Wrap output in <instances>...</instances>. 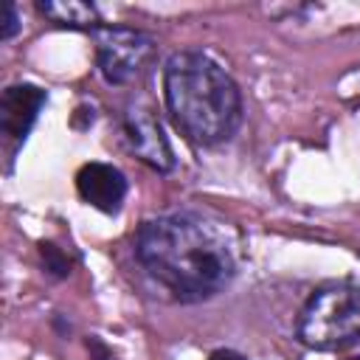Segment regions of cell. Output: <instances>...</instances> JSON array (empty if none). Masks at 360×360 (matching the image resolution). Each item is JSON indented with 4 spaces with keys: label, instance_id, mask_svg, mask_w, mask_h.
I'll use <instances>...</instances> for the list:
<instances>
[{
    "label": "cell",
    "instance_id": "6",
    "mask_svg": "<svg viewBox=\"0 0 360 360\" xmlns=\"http://www.w3.org/2000/svg\"><path fill=\"white\" fill-rule=\"evenodd\" d=\"M45 104V90L37 84H11L0 98V127L11 143H22Z\"/></svg>",
    "mask_w": 360,
    "mask_h": 360
},
{
    "label": "cell",
    "instance_id": "13",
    "mask_svg": "<svg viewBox=\"0 0 360 360\" xmlns=\"http://www.w3.org/2000/svg\"><path fill=\"white\" fill-rule=\"evenodd\" d=\"M352 360H360V357H352Z\"/></svg>",
    "mask_w": 360,
    "mask_h": 360
},
{
    "label": "cell",
    "instance_id": "10",
    "mask_svg": "<svg viewBox=\"0 0 360 360\" xmlns=\"http://www.w3.org/2000/svg\"><path fill=\"white\" fill-rule=\"evenodd\" d=\"M20 28V17H17V6L6 3L3 6V25H0V39H11Z\"/></svg>",
    "mask_w": 360,
    "mask_h": 360
},
{
    "label": "cell",
    "instance_id": "8",
    "mask_svg": "<svg viewBox=\"0 0 360 360\" xmlns=\"http://www.w3.org/2000/svg\"><path fill=\"white\" fill-rule=\"evenodd\" d=\"M37 8L56 25L68 28H98V11L93 3L82 0H39Z\"/></svg>",
    "mask_w": 360,
    "mask_h": 360
},
{
    "label": "cell",
    "instance_id": "1",
    "mask_svg": "<svg viewBox=\"0 0 360 360\" xmlns=\"http://www.w3.org/2000/svg\"><path fill=\"white\" fill-rule=\"evenodd\" d=\"M135 256L180 301H205L236 273V236L200 214H166L141 225Z\"/></svg>",
    "mask_w": 360,
    "mask_h": 360
},
{
    "label": "cell",
    "instance_id": "5",
    "mask_svg": "<svg viewBox=\"0 0 360 360\" xmlns=\"http://www.w3.org/2000/svg\"><path fill=\"white\" fill-rule=\"evenodd\" d=\"M124 132L129 138V146L135 149V155L149 163L158 172H169L174 166V155L172 146L160 129V121L155 118V112L143 104H132L124 115Z\"/></svg>",
    "mask_w": 360,
    "mask_h": 360
},
{
    "label": "cell",
    "instance_id": "11",
    "mask_svg": "<svg viewBox=\"0 0 360 360\" xmlns=\"http://www.w3.org/2000/svg\"><path fill=\"white\" fill-rule=\"evenodd\" d=\"M87 349L93 352V360H112V352H110L98 338H90V340H87Z\"/></svg>",
    "mask_w": 360,
    "mask_h": 360
},
{
    "label": "cell",
    "instance_id": "9",
    "mask_svg": "<svg viewBox=\"0 0 360 360\" xmlns=\"http://www.w3.org/2000/svg\"><path fill=\"white\" fill-rule=\"evenodd\" d=\"M39 253L45 262V270H51L56 278H65L70 273V262L65 259V253L53 245V242H39Z\"/></svg>",
    "mask_w": 360,
    "mask_h": 360
},
{
    "label": "cell",
    "instance_id": "7",
    "mask_svg": "<svg viewBox=\"0 0 360 360\" xmlns=\"http://www.w3.org/2000/svg\"><path fill=\"white\" fill-rule=\"evenodd\" d=\"M76 188L93 208L115 214L127 197V177L110 163H84L76 174Z\"/></svg>",
    "mask_w": 360,
    "mask_h": 360
},
{
    "label": "cell",
    "instance_id": "4",
    "mask_svg": "<svg viewBox=\"0 0 360 360\" xmlns=\"http://www.w3.org/2000/svg\"><path fill=\"white\" fill-rule=\"evenodd\" d=\"M93 39L98 70L110 84H127L129 79H135L155 51L149 34L121 25H98L93 28Z\"/></svg>",
    "mask_w": 360,
    "mask_h": 360
},
{
    "label": "cell",
    "instance_id": "12",
    "mask_svg": "<svg viewBox=\"0 0 360 360\" xmlns=\"http://www.w3.org/2000/svg\"><path fill=\"white\" fill-rule=\"evenodd\" d=\"M208 360H248V357L239 354V352H233V349H217V352H211Z\"/></svg>",
    "mask_w": 360,
    "mask_h": 360
},
{
    "label": "cell",
    "instance_id": "2",
    "mask_svg": "<svg viewBox=\"0 0 360 360\" xmlns=\"http://www.w3.org/2000/svg\"><path fill=\"white\" fill-rule=\"evenodd\" d=\"M163 96L174 124L194 143L228 141L242 121L236 82L211 56L197 51L172 53L163 70Z\"/></svg>",
    "mask_w": 360,
    "mask_h": 360
},
{
    "label": "cell",
    "instance_id": "3",
    "mask_svg": "<svg viewBox=\"0 0 360 360\" xmlns=\"http://www.w3.org/2000/svg\"><path fill=\"white\" fill-rule=\"evenodd\" d=\"M298 338L318 352L354 343L360 338V287L352 281L318 287L298 315Z\"/></svg>",
    "mask_w": 360,
    "mask_h": 360
}]
</instances>
